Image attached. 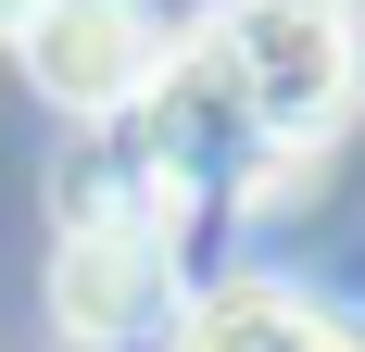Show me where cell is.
Segmentation results:
<instances>
[{
    "mask_svg": "<svg viewBox=\"0 0 365 352\" xmlns=\"http://www.w3.org/2000/svg\"><path fill=\"white\" fill-rule=\"evenodd\" d=\"M202 51H215L252 151H315V139H340L353 101H365V26H353V0H215Z\"/></svg>",
    "mask_w": 365,
    "mask_h": 352,
    "instance_id": "obj_1",
    "label": "cell"
},
{
    "mask_svg": "<svg viewBox=\"0 0 365 352\" xmlns=\"http://www.w3.org/2000/svg\"><path fill=\"white\" fill-rule=\"evenodd\" d=\"M189 302L177 277V214H76L63 252H51V315H63L76 352L151 340V327Z\"/></svg>",
    "mask_w": 365,
    "mask_h": 352,
    "instance_id": "obj_2",
    "label": "cell"
},
{
    "mask_svg": "<svg viewBox=\"0 0 365 352\" xmlns=\"http://www.w3.org/2000/svg\"><path fill=\"white\" fill-rule=\"evenodd\" d=\"M13 51H26V76H38V101H51V113L113 126V113L164 76L177 26H164V0H38Z\"/></svg>",
    "mask_w": 365,
    "mask_h": 352,
    "instance_id": "obj_3",
    "label": "cell"
},
{
    "mask_svg": "<svg viewBox=\"0 0 365 352\" xmlns=\"http://www.w3.org/2000/svg\"><path fill=\"white\" fill-rule=\"evenodd\" d=\"M164 327H177V352H365V327L290 277H202Z\"/></svg>",
    "mask_w": 365,
    "mask_h": 352,
    "instance_id": "obj_4",
    "label": "cell"
},
{
    "mask_svg": "<svg viewBox=\"0 0 365 352\" xmlns=\"http://www.w3.org/2000/svg\"><path fill=\"white\" fill-rule=\"evenodd\" d=\"M26 13H38V0H0V38H26Z\"/></svg>",
    "mask_w": 365,
    "mask_h": 352,
    "instance_id": "obj_5",
    "label": "cell"
}]
</instances>
